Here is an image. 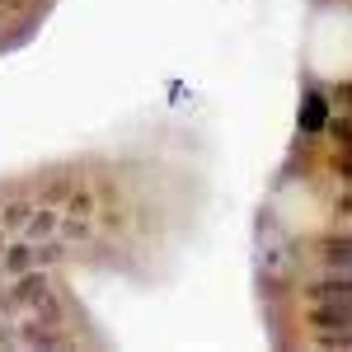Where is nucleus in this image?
<instances>
[{"instance_id": "nucleus-1", "label": "nucleus", "mask_w": 352, "mask_h": 352, "mask_svg": "<svg viewBox=\"0 0 352 352\" xmlns=\"http://www.w3.org/2000/svg\"><path fill=\"white\" fill-rule=\"evenodd\" d=\"M52 287H56L52 268H28V272H19V277H5V282H0V315L10 320V315L28 310V305H38Z\"/></svg>"}, {"instance_id": "nucleus-14", "label": "nucleus", "mask_w": 352, "mask_h": 352, "mask_svg": "<svg viewBox=\"0 0 352 352\" xmlns=\"http://www.w3.org/2000/svg\"><path fill=\"white\" fill-rule=\"evenodd\" d=\"M61 212H76V217H94V212H99V192L85 188V184H76V192L66 197V207H61Z\"/></svg>"}, {"instance_id": "nucleus-16", "label": "nucleus", "mask_w": 352, "mask_h": 352, "mask_svg": "<svg viewBox=\"0 0 352 352\" xmlns=\"http://www.w3.org/2000/svg\"><path fill=\"white\" fill-rule=\"evenodd\" d=\"M333 217H338V221H348V226H352V188L343 192V197H333Z\"/></svg>"}, {"instance_id": "nucleus-18", "label": "nucleus", "mask_w": 352, "mask_h": 352, "mask_svg": "<svg viewBox=\"0 0 352 352\" xmlns=\"http://www.w3.org/2000/svg\"><path fill=\"white\" fill-rule=\"evenodd\" d=\"M5 244H10V230H0V277H5Z\"/></svg>"}, {"instance_id": "nucleus-5", "label": "nucleus", "mask_w": 352, "mask_h": 352, "mask_svg": "<svg viewBox=\"0 0 352 352\" xmlns=\"http://www.w3.org/2000/svg\"><path fill=\"white\" fill-rule=\"evenodd\" d=\"M305 333L320 329H352V300H310V310L300 315Z\"/></svg>"}, {"instance_id": "nucleus-4", "label": "nucleus", "mask_w": 352, "mask_h": 352, "mask_svg": "<svg viewBox=\"0 0 352 352\" xmlns=\"http://www.w3.org/2000/svg\"><path fill=\"white\" fill-rule=\"evenodd\" d=\"M14 343H19V348H71V343H76V329L71 324H43V320L24 315V320L14 324Z\"/></svg>"}, {"instance_id": "nucleus-2", "label": "nucleus", "mask_w": 352, "mask_h": 352, "mask_svg": "<svg viewBox=\"0 0 352 352\" xmlns=\"http://www.w3.org/2000/svg\"><path fill=\"white\" fill-rule=\"evenodd\" d=\"M333 122V94L320 85H305L296 104V136H324Z\"/></svg>"}, {"instance_id": "nucleus-11", "label": "nucleus", "mask_w": 352, "mask_h": 352, "mask_svg": "<svg viewBox=\"0 0 352 352\" xmlns=\"http://www.w3.org/2000/svg\"><path fill=\"white\" fill-rule=\"evenodd\" d=\"M56 235L66 244H89V240H99V226H94V217H76V212H61V226H56Z\"/></svg>"}, {"instance_id": "nucleus-9", "label": "nucleus", "mask_w": 352, "mask_h": 352, "mask_svg": "<svg viewBox=\"0 0 352 352\" xmlns=\"http://www.w3.org/2000/svg\"><path fill=\"white\" fill-rule=\"evenodd\" d=\"M38 268V244L24 240V235H10V244H5V277H19V272ZM0 277V282H5Z\"/></svg>"}, {"instance_id": "nucleus-8", "label": "nucleus", "mask_w": 352, "mask_h": 352, "mask_svg": "<svg viewBox=\"0 0 352 352\" xmlns=\"http://www.w3.org/2000/svg\"><path fill=\"white\" fill-rule=\"evenodd\" d=\"M33 207H38V197H33V192H14V197H0V230L19 235V230H24V221L33 217Z\"/></svg>"}, {"instance_id": "nucleus-17", "label": "nucleus", "mask_w": 352, "mask_h": 352, "mask_svg": "<svg viewBox=\"0 0 352 352\" xmlns=\"http://www.w3.org/2000/svg\"><path fill=\"white\" fill-rule=\"evenodd\" d=\"M333 99H338L343 109H352V80H343V85H338V89H333Z\"/></svg>"}, {"instance_id": "nucleus-3", "label": "nucleus", "mask_w": 352, "mask_h": 352, "mask_svg": "<svg viewBox=\"0 0 352 352\" xmlns=\"http://www.w3.org/2000/svg\"><path fill=\"white\" fill-rule=\"evenodd\" d=\"M296 296L310 300H352V268H320L315 277H300Z\"/></svg>"}, {"instance_id": "nucleus-6", "label": "nucleus", "mask_w": 352, "mask_h": 352, "mask_svg": "<svg viewBox=\"0 0 352 352\" xmlns=\"http://www.w3.org/2000/svg\"><path fill=\"white\" fill-rule=\"evenodd\" d=\"M76 184H80L76 169H43L38 184H33V197L47 202V207H66V197L76 192Z\"/></svg>"}, {"instance_id": "nucleus-12", "label": "nucleus", "mask_w": 352, "mask_h": 352, "mask_svg": "<svg viewBox=\"0 0 352 352\" xmlns=\"http://www.w3.org/2000/svg\"><path fill=\"white\" fill-rule=\"evenodd\" d=\"M33 244H38V268H61L76 254V244H66L61 235H47V240H33Z\"/></svg>"}, {"instance_id": "nucleus-7", "label": "nucleus", "mask_w": 352, "mask_h": 352, "mask_svg": "<svg viewBox=\"0 0 352 352\" xmlns=\"http://www.w3.org/2000/svg\"><path fill=\"white\" fill-rule=\"evenodd\" d=\"M315 258H320V268H352V226L320 235L315 240Z\"/></svg>"}, {"instance_id": "nucleus-15", "label": "nucleus", "mask_w": 352, "mask_h": 352, "mask_svg": "<svg viewBox=\"0 0 352 352\" xmlns=\"http://www.w3.org/2000/svg\"><path fill=\"white\" fill-rule=\"evenodd\" d=\"M329 174H333L343 188H352V151H348V146H333V155H329Z\"/></svg>"}, {"instance_id": "nucleus-13", "label": "nucleus", "mask_w": 352, "mask_h": 352, "mask_svg": "<svg viewBox=\"0 0 352 352\" xmlns=\"http://www.w3.org/2000/svg\"><path fill=\"white\" fill-rule=\"evenodd\" d=\"M28 315L33 320H43V324H71V315H66V300L56 296V287L47 292V296L38 300V305H28Z\"/></svg>"}, {"instance_id": "nucleus-10", "label": "nucleus", "mask_w": 352, "mask_h": 352, "mask_svg": "<svg viewBox=\"0 0 352 352\" xmlns=\"http://www.w3.org/2000/svg\"><path fill=\"white\" fill-rule=\"evenodd\" d=\"M56 226H61V207H47V202H38L33 207V217L24 221V240H47V235H56Z\"/></svg>"}]
</instances>
